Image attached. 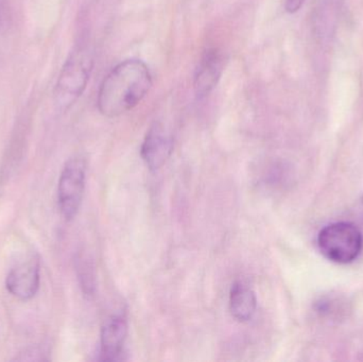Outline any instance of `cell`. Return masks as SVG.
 <instances>
[{"label": "cell", "instance_id": "1", "mask_svg": "<svg viewBox=\"0 0 363 362\" xmlns=\"http://www.w3.org/2000/svg\"><path fill=\"white\" fill-rule=\"evenodd\" d=\"M152 76L140 60H125L115 66L104 79L98 91L97 106L104 116L118 117L133 110L145 99Z\"/></svg>", "mask_w": 363, "mask_h": 362}, {"label": "cell", "instance_id": "2", "mask_svg": "<svg viewBox=\"0 0 363 362\" xmlns=\"http://www.w3.org/2000/svg\"><path fill=\"white\" fill-rule=\"evenodd\" d=\"M93 67V50L89 46L77 47L70 53L53 93L55 104L59 110H68L81 97L86 89Z\"/></svg>", "mask_w": 363, "mask_h": 362}, {"label": "cell", "instance_id": "3", "mask_svg": "<svg viewBox=\"0 0 363 362\" xmlns=\"http://www.w3.org/2000/svg\"><path fill=\"white\" fill-rule=\"evenodd\" d=\"M318 246L326 259L345 265L355 261L362 253V234L352 223H332L320 231Z\"/></svg>", "mask_w": 363, "mask_h": 362}, {"label": "cell", "instance_id": "4", "mask_svg": "<svg viewBox=\"0 0 363 362\" xmlns=\"http://www.w3.org/2000/svg\"><path fill=\"white\" fill-rule=\"evenodd\" d=\"M86 164L81 157L70 159L64 166L57 186V201L62 216L72 220L78 214L84 196Z\"/></svg>", "mask_w": 363, "mask_h": 362}, {"label": "cell", "instance_id": "5", "mask_svg": "<svg viewBox=\"0 0 363 362\" xmlns=\"http://www.w3.org/2000/svg\"><path fill=\"white\" fill-rule=\"evenodd\" d=\"M6 289L17 299H32L40 287V261L34 253H28L14 264L6 280Z\"/></svg>", "mask_w": 363, "mask_h": 362}, {"label": "cell", "instance_id": "6", "mask_svg": "<svg viewBox=\"0 0 363 362\" xmlns=\"http://www.w3.org/2000/svg\"><path fill=\"white\" fill-rule=\"evenodd\" d=\"M172 138L162 123H155L147 132L140 154L152 171L161 169L172 152Z\"/></svg>", "mask_w": 363, "mask_h": 362}, {"label": "cell", "instance_id": "7", "mask_svg": "<svg viewBox=\"0 0 363 362\" xmlns=\"http://www.w3.org/2000/svg\"><path fill=\"white\" fill-rule=\"evenodd\" d=\"M223 72V55L218 48H209L203 53L196 74L194 89L199 99L207 97L213 91Z\"/></svg>", "mask_w": 363, "mask_h": 362}, {"label": "cell", "instance_id": "8", "mask_svg": "<svg viewBox=\"0 0 363 362\" xmlns=\"http://www.w3.org/2000/svg\"><path fill=\"white\" fill-rule=\"evenodd\" d=\"M127 336L128 322L125 317L116 315L108 319L102 327L100 338L102 361H121Z\"/></svg>", "mask_w": 363, "mask_h": 362}, {"label": "cell", "instance_id": "9", "mask_svg": "<svg viewBox=\"0 0 363 362\" xmlns=\"http://www.w3.org/2000/svg\"><path fill=\"white\" fill-rule=\"evenodd\" d=\"M257 299L249 285L237 282L230 291V310L232 316L239 322H249L256 312Z\"/></svg>", "mask_w": 363, "mask_h": 362}, {"label": "cell", "instance_id": "10", "mask_svg": "<svg viewBox=\"0 0 363 362\" xmlns=\"http://www.w3.org/2000/svg\"><path fill=\"white\" fill-rule=\"evenodd\" d=\"M315 310L321 317L328 319L338 318L341 312H345L340 300L333 297L322 298L315 303Z\"/></svg>", "mask_w": 363, "mask_h": 362}, {"label": "cell", "instance_id": "11", "mask_svg": "<svg viewBox=\"0 0 363 362\" xmlns=\"http://www.w3.org/2000/svg\"><path fill=\"white\" fill-rule=\"evenodd\" d=\"M306 0H286L285 9L288 13H296L302 8Z\"/></svg>", "mask_w": 363, "mask_h": 362}, {"label": "cell", "instance_id": "12", "mask_svg": "<svg viewBox=\"0 0 363 362\" xmlns=\"http://www.w3.org/2000/svg\"><path fill=\"white\" fill-rule=\"evenodd\" d=\"M362 203H363V199H362Z\"/></svg>", "mask_w": 363, "mask_h": 362}]
</instances>
